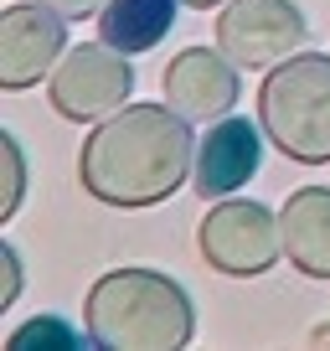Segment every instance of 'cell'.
<instances>
[{"mask_svg":"<svg viewBox=\"0 0 330 351\" xmlns=\"http://www.w3.org/2000/svg\"><path fill=\"white\" fill-rule=\"evenodd\" d=\"M196 134L170 104H124L77 150V181L103 207H160L191 181Z\"/></svg>","mask_w":330,"mask_h":351,"instance_id":"1","label":"cell"},{"mask_svg":"<svg viewBox=\"0 0 330 351\" xmlns=\"http://www.w3.org/2000/svg\"><path fill=\"white\" fill-rule=\"evenodd\" d=\"M83 326L103 351H176L196 330V310L160 269H109L88 285Z\"/></svg>","mask_w":330,"mask_h":351,"instance_id":"2","label":"cell"},{"mask_svg":"<svg viewBox=\"0 0 330 351\" xmlns=\"http://www.w3.org/2000/svg\"><path fill=\"white\" fill-rule=\"evenodd\" d=\"M258 124L294 165H330V57L294 52L258 83Z\"/></svg>","mask_w":330,"mask_h":351,"instance_id":"3","label":"cell"},{"mask_svg":"<svg viewBox=\"0 0 330 351\" xmlns=\"http://www.w3.org/2000/svg\"><path fill=\"white\" fill-rule=\"evenodd\" d=\"M201 258L232 279H253L268 274L279 258H284V228H279V212H268L264 202H242V197H222L217 207L201 217L196 228Z\"/></svg>","mask_w":330,"mask_h":351,"instance_id":"4","label":"cell"},{"mask_svg":"<svg viewBox=\"0 0 330 351\" xmlns=\"http://www.w3.org/2000/svg\"><path fill=\"white\" fill-rule=\"evenodd\" d=\"M134 93V67L124 52H114L109 42L73 47L62 52V62L47 77V99L62 119L73 124H103L109 114H119Z\"/></svg>","mask_w":330,"mask_h":351,"instance_id":"5","label":"cell"},{"mask_svg":"<svg viewBox=\"0 0 330 351\" xmlns=\"http://www.w3.org/2000/svg\"><path fill=\"white\" fill-rule=\"evenodd\" d=\"M305 36L309 21L294 0H227L217 16V47L248 73L294 57Z\"/></svg>","mask_w":330,"mask_h":351,"instance_id":"6","label":"cell"},{"mask_svg":"<svg viewBox=\"0 0 330 351\" xmlns=\"http://www.w3.org/2000/svg\"><path fill=\"white\" fill-rule=\"evenodd\" d=\"M67 52V16H57L47 0H21L5 5L0 21V83L5 93L42 83Z\"/></svg>","mask_w":330,"mask_h":351,"instance_id":"7","label":"cell"},{"mask_svg":"<svg viewBox=\"0 0 330 351\" xmlns=\"http://www.w3.org/2000/svg\"><path fill=\"white\" fill-rule=\"evenodd\" d=\"M160 93L176 114H186L191 124L227 119L238 104V62L222 47H186L170 57V67L160 73Z\"/></svg>","mask_w":330,"mask_h":351,"instance_id":"8","label":"cell"},{"mask_svg":"<svg viewBox=\"0 0 330 351\" xmlns=\"http://www.w3.org/2000/svg\"><path fill=\"white\" fill-rule=\"evenodd\" d=\"M264 124L253 130V119H217L207 134L196 140V165H191V186L201 202H222L238 197L253 181L258 160H264Z\"/></svg>","mask_w":330,"mask_h":351,"instance_id":"9","label":"cell"},{"mask_svg":"<svg viewBox=\"0 0 330 351\" xmlns=\"http://www.w3.org/2000/svg\"><path fill=\"white\" fill-rule=\"evenodd\" d=\"M284 258L309 279H330V186H299L279 207Z\"/></svg>","mask_w":330,"mask_h":351,"instance_id":"10","label":"cell"},{"mask_svg":"<svg viewBox=\"0 0 330 351\" xmlns=\"http://www.w3.org/2000/svg\"><path fill=\"white\" fill-rule=\"evenodd\" d=\"M181 0H109L99 11V42H109L114 52L140 57L170 32Z\"/></svg>","mask_w":330,"mask_h":351,"instance_id":"11","label":"cell"},{"mask_svg":"<svg viewBox=\"0 0 330 351\" xmlns=\"http://www.w3.org/2000/svg\"><path fill=\"white\" fill-rule=\"evenodd\" d=\"M5 346L11 351H31V346H83V336H77L73 326H67L62 315H31L26 326H16L11 336H5Z\"/></svg>","mask_w":330,"mask_h":351,"instance_id":"12","label":"cell"},{"mask_svg":"<svg viewBox=\"0 0 330 351\" xmlns=\"http://www.w3.org/2000/svg\"><path fill=\"white\" fill-rule=\"evenodd\" d=\"M26 197V155L11 130L0 134V217H16Z\"/></svg>","mask_w":330,"mask_h":351,"instance_id":"13","label":"cell"},{"mask_svg":"<svg viewBox=\"0 0 330 351\" xmlns=\"http://www.w3.org/2000/svg\"><path fill=\"white\" fill-rule=\"evenodd\" d=\"M21 300V253L11 243H0V305Z\"/></svg>","mask_w":330,"mask_h":351,"instance_id":"14","label":"cell"},{"mask_svg":"<svg viewBox=\"0 0 330 351\" xmlns=\"http://www.w3.org/2000/svg\"><path fill=\"white\" fill-rule=\"evenodd\" d=\"M57 16H67V21H88V16H99L109 0H47Z\"/></svg>","mask_w":330,"mask_h":351,"instance_id":"15","label":"cell"},{"mask_svg":"<svg viewBox=\"0 0 330 351\" xmlns=\"http://www.w3.org/2000/svg\"><path fill=\"white\" fill-rule=\"evenodd\" d=\"M181 5H191V11H212V5H227V0H181Z\"/></svg>","mask_w":330,"mask_h":351,"instance_id":"16","label":"cell"}]
</instances>
